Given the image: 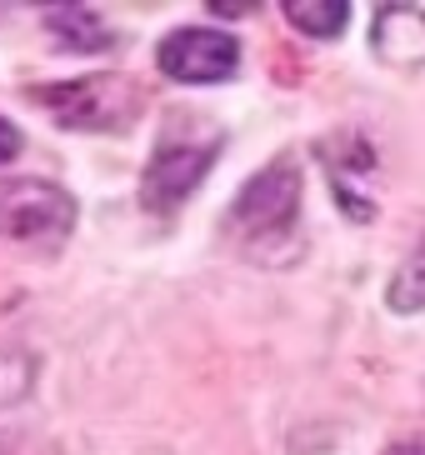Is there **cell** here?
<instances>
[{"label": "cell", "mask_w": 425, "mask_h": 455, "mask_svg": "<svg viewBox=\"0 0 425 455\" xmlns=\"http://www.w3.org/2000/svg\"><path fill=\"white\" fill-rule=\"evenodd\" d=\"M301 161L295 156H276L266 171H255L245 186L236 190V201H230L226 220V241L236 251L255 255V260H266L276 245L291 251L295 245V226H301Z\"/></svg>", "instance_id": "6da1fadb"}, {"label": "cell", "mask_w": 425, "mask_h": 455, "mask_svg": "<svg viewBox=\"0 0 425 455\" xmlns=\"http://www.w3.org/2000/svg\"><path fill=\"white\" fill-rule=\"evenodd\" d=\"M30 106H40L60 131L80 135H125L140 110H146V85L106 70V76H76V81H51L26 91Z\"/></svg>", "instance_id": "7a4b0ae2"}, {"label": "cell", "mask_w": 425, "mask_h": 455, "mask_svg": "<svg viewBox=\"0 0 425 455\" xmlns=\"http://www.w3.org/2000/svg\"><path fill=\"white\" fill-rule=\"evenodd\" d=\"M215 156H221V131L205 125V116H175L140 171V205L150 215L180 211L200 180L211 175Z\"/></svg>", "instance_id": "3957f363"}, {"label": "cell", "mask_w": 425, "mask_h": 455, "mask_svg": "<svg viewBox=\"0 0 425 455\" xmlns=\"http://www.w3.org/2000/svg\"><path fill=\"white\" fill-rule=\"evenodd\" d=\"M76 230V196L45 175H0V235L5 241H66Z\"/></svg>", "instance_id": "277c9868"}, {"label": "cell", "mask_w": 425, "mask_h": 455, "mask_svg": "<svg viewBox=\"0 0 425 455\" xmlns=\"http://www.w3.org/2000/svg\"><path fill=\"white\" fill-rule=\"evenodd\" d=\"M156 66L180 85H221L240 70V41L211 26L171 30L156 51Z\"/></svg>", "instance_id": "5b68a950"}, {"label": "cell", "mask_w": 425, "mask_h": 455, "mask_svg": "<svg viewBox=\"0 0 425 455\" xmlns=\"http://www.w3.org/2000/svg\"><path fill=\"white\" fill-rule=\"evenodd\" d=\"M325 171H331V190H335V205L350 215V220H371L375 201H371V175H375V150L365 146V135L346 131V135H331L325 146Z\"/></svg>", "instance_id": "8992f818"}, {"label": "cell", "mask_w": 425, "mask_h": 455, "mask_svg": "<svg viewBox=\"0 0 425 455\" xmlns=\"http://www.w3.org/2000/svg\"><path fill=\"white\" fill-rule=\"evenodd\" d=\"M371 45L390 70L425 66V11L421 5H381L371 26Z\"/></svg>", "instance_id": "52a82bcc"}, {"label": "cell", "mask_w": 425, "mask_h": 455, "mask_svg": "<svg viewBox=\"0 0 425 455\" xmlns=\"http://www.w3.org/2000/svg\"><path fill=\"white\" fill-rule=\"evenodd\" d=\"M285 20L310 41H335L350 20L346 0H285Z\"/></svg>", "instance_id": "ba28073f"}, {"label": "cell", "mask_w": 425, "mask_h": 455, "mask_svg": "<svg viewBox=\"0 0 425 455\" xmlns=\"http://www.w3.org/2000/svg\"><path fill=\"white\" fill-rule=\"evenodd\" d=\"M45 26L60 36L55 45H66V51H106V20L85 5H66V11H45Z\"/></svg>", "instance_id": "9c48e42d"}, {"label": "cell", "mask_w": 425, "mask_h": 455, "mask_svg": "<svg viewBox=\"0 0 425 455\" xmlns=\"http://www.w3.org/2000/svg\"><path fill=\"white\" fill-rule=\"evenodd\" d=\"M386 300H390L396 315H421V310H425V241L400 260V270L390 275Z\"/></svg>", "instance_id": "30bf717a"}, {"label": "cell", "mask_w": 425, "mask_h": 455, "mask_svg": "<svg viewBox=\"0 0 425 455\" xmlns=\"http://www.w3.org/2000/svg\"><path fill=\"white\" fill-rule=\"evenodd\" d=\"M36 386V355L20 346H0V405H20Z\"/></svg>", "instance_id": "8fae6325"}, {"label": "cell", "mask_w": 425, "mask_h": 455, "mask_svg": "<svg viewBox=\"0 0 425 455\" xmlns=\"http://www.w3.org/2000/svg\"><path fill=\"white\" fill-rule=\"evenodd\" d=\"M15 156H20V131H15V125L5 121V116H0V165L15 161Z\"/></svg>", "instance_id": "7c38bea8"}, {"label": "cell", "mask_w": 425, "mask_h": 455, "mask_svg": "<svg viewBox=\"0 0 425 455\" xmlns=\"http://www.w3.org/2000/svg\"><path fill=\"white\" fill-rule=\"evenodd\" d=\"M381 455H425V441H396V445H386Z\"/></svg>", "instance_id": "4fadbf2b"}]
</instances>
